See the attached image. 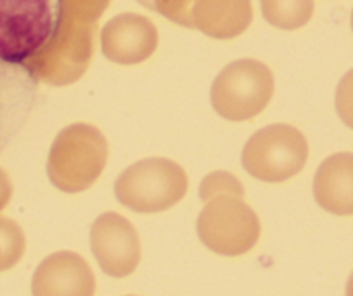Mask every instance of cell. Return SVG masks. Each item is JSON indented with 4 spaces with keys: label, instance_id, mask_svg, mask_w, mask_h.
<instances>
[{
    "label": "cell",
    "instance_id": "cell-1",
    "mask_svg": "<svg viewBox=\"0 0 353 296\" xmlns=\"http://www.w3.org/2000/svg\"><path fill=\"white\" fill-rule=\"evenodd\" d=\"M63 0H0V61L28 64L50 43Z\"/></svg>",
    "mask_w": 353,
    "mask_h": 296
},
{
    "label": "cell",
    "instance_id": "cell-2",
    "mask_svg": "<svg viewBox=\"0 0 353 296\" xmlns=\"http://www.w3.org/2000/svg\"><path fill=\"white\" fill-rule=\"evenodd\" d=\"M108 141L94 125L74 124L54 139L47 173L63 193H81L92 186L108 161Z\"/></svg>",
    "mask_w": 353,
    "mask_h": 296
},
{
    "label": "cell",
    "instance_id": "cell-3",
    "mask_svg": "<svg viewBox=\"0 0 353 296\" xmlns=\"http://www.w3.org/2000/svg\"><path fill=\"white\" fill-rule=\"evenodd\" d=\"M188 193V173L166 158H145L128 166L114 184L117 199L137 213L172 208Z\"/></svg>",
    "mask_w": 353,
    "mask_h": 296
},
{
    "label": "cell",
    "instance_id": "cell-4",
    "mask_svg": "<svg viewBox=\"0 0 353 296\" xmlns=\"http://www.w3.org/2000/svg\"><path fill=\"white\" fill-rule=\"evenodd\" d=\"M274 75L256 59H237L227 64L213 80L212 106L222 118L246 121L260 115L274 95Z\"/></svg>",
    "mask_w": 353,
    "mask_h": 296
},
{
    "label": "cell",
    "instance_id": "cell-5",
    "mask_svg": "<svg viewBox=\"0 0 353 296\" xmlns=\"http://www.w3.org/2000/svg\"><path fill=\"white\" fill-rule=\"evenodd\" d=\"M96 32L97 23L63 12L56 37L39 56L26 64V68L37 80L46 83H73L90 64L96 49Z\"/></svg>",
    "mask_w": 353,
    "mask_h": 296
},
{
    "label": "cell",
    "instance_id": "cell-6",
    "mask_svg": "<svg viewBox=\"0 0 353 296\" xmlns=\"http://www.w3.org/2000/svg\"><path fill=\"white\" fill-rule=\"evenodd\" d=\"M308 142L298 128L286 124L269 125L251 135L243 149L244 170L261 182L279 184L303 170Z\"/></svg>",
    "mask_w": 353,
    "mask_h": 296
},
{
    "label": "cell",
    "instance_id": "cell-7",
    "mask_svg": "<svg viewBox=\"0 0 353 296\" xmlns=\"http://www.w3.org/2000/svg\"><path fill=\"white\" fill-rule=\"evenodd\" d=\"M198 217V236L208 250L223 257H239L260 239V220L243 196L222 194L205 201Z\"/></svg>",
    "mask_w": 353,
    "mask_h": 296
},
{
    "label": "cell",
    "instance_id": "cell-8",
    "mask_svg": "<svg viewBox=\"0 0 353 296\" xmlns=\"http://www.w3.org/2000/svg\"><path fill=\"white\" fill-rule=\"evenodd\" d=\"M90 248L111 277H127L141 262V241L130 220L114 212L97 217L90 229Z\"/></svg>",
    "mask_w": 353,
    "mask_h": 296
},
{
    "label": "cell",
    "instance_id": "cell-9",
    "mask_svg": "<svg viewBox=\"0 0 353 296\" xmlns=\"http://www.w3.org/2000/svg\"><path fill=\"white\" fill-rule=\"evenodd\" d=\"M158 47V30L145 16L123 12L114 16L101 32L103 54L117 64H139L149 59Z\"/></svg>",
    "mask_w": 353,
    "mask_h": 296
},
{
    "label": "cell",
    "instance_id": "cell-10",
    "mask_svg": "<svg viewBox=\"0 0 353 296\" xmlns=\"http://www.w3.org/2000/svg\"><path fill=\"white\" fill-rule=\"evenodd\" d=\"M39 80L26 64L0 61V151L18 135L35 106Z\"/></svg>",
    "mask_w": 353,
    "mask_h": 296
},
{
    "label": "cell",
    "instance_id": "cell-11",
    "mask_svg": "<svg viewBox=\"0 0 353 296\" xmlns=\"http://www.w3.org/2000/svg\"><path fill=\"white\" fill-rule=\"evenodd\" d=\"M32 293L33 296H94L96 277L83 257L57 251L37 267Z\"/></svg>",
    "mask_w": 353,
    "mask_h": 296
},
{
    "label": "cell",
    "instance_id": "cell-12",
    "mask_svg": "<svg viewBox=\"0 0 353 296\" xmlns=\"http://www.w3.org/2000/svg\"><path fill=\"white\" fill-rule=\"evenodd\" d=\"M253 19L251 0H188L185 28L219 40L236 39Z\"/></svg>",
    "mask_w": 353,
    "mask_h": 296
},
{
    "label": "cell",
    "instance_id": "cell-13",
    "mask_svg": "<svg viewBox=\"0 0 353 296\" xmlns=\"http://www.w3.org/2000/svg\"><path fill=\"white\" fill-rule=\"evenodd\" d=\"M314 196L332 215H353V152H336L322 161L314 177Z\"/></svg>",
    "mask_w": 353,
    "mask_h": 296
},
{
    "label": "cell",
    "instance_id": "cell-14",
    "mask_svg": "<svg viewBox=\"0 0 353 296\" xmlns=\"http://www.w3.org/2000/svg\"><path fill=\"white\" fill-rule=\"evenodd\" d=\"M261 14L279 30H298L314 16V0H260Z\"/></svg>",
    "mask_w": 353,
    "mask_h": 296
},
{
    "label": "cell",
    "instance_id": "cell-15",
    "mask_svg": "<svg viewBox=\"0 0 353 296\" xmlns=\"http://www.w3.org/2000/svg\"><path fill=\"white\" fill-rule=\"evenodd\" d=\"M26 250L25 233L14 220L0 217V272L14 267Z\"/></svg>",
    "mask_w": 353,
    "mask_h": 296
},
{
    "label": "cell",
    "instance_id": "cell-16",
    "mask_svg": "<svg viewBox=\"0 0 353 296\" xmlns=\"http://www.w3.org/2000/svg\"><path fill=\"white\" fill-rule=\"evenodd\" d=\"M222 194H237V196H244L243 186L239 180L234 175L225 172H215L210 173L201 184L199 189V196L203 201H208L215 196H222Z\"/></svg>",
    "mask_w": 353,
    "mask_h": 296
},
{
    "label": "cell",
    "instance_id": "cell-17",
    "mask_svg": "<svg viewBox=\"0 0 353 296\" xmlns=\"http://www.w3.org/2000/svg\"><path fill=\"white\" fill-rule=\"evenodd\" d=\"M336 111L343 124L353 130V68L341 78L336 88Z\"/></svg>",
    "mask_w": 353,
    "mask_h": 296
},
{
    "label": "cell",
    "instance_id": "cell-18",
    "mask_svg": "<svg viewBox=\"0 0 353 296\" xmlns=\"http://www.w3.org/2000/svg\"><path fill=\"white\" fill-rule=\"evenodd\" d=\"M111 0H63V11L97 23V19L106 11Z\"/></svg>",
    "mask_w": 353,
    "mask_h": 296
},
{
    "label": "cell",
    "instance_id": "cell-19",
    "mask_svg": "<svg viewBox=\"0 0 353 296\" xmlns=\"http://www.w3.org/2000/svg\"><path fill=\"white\" fill-rule=\"evenodd\" d=\"M12 196V182L8 173L0 168V212L8 206Z\"/></svg>",
    "mask_w": 353,
    "mask_h": 296
},
{
    "label": "cell",
    "instance_id": "cell-20",
    "mask_svg": "<svg viewBox=\"0 0 353 296\" xmlns=\"http://www.w3.org/2000/svg\"><path fill=\"white\" fill-rule=\"evenodd\" d=\"M346 296H353V272L350 275L348 282H346Z\"/></svg>",
    "mask_w": 353,
    "mask_h": 296
},
{
    "label": "cell",
    "instance_id": "cell-21",
    "mask_svg": "<svg viewBox=\"0 0 353 296\" xmlns=\"http://www.w3.org/2000/svg\"><path fill=\"white\" fill-rule=\"evenodd\" d=\"M352 30H353V11H352Z\"/></svg>",
    "mask_w": 353,
    "mask_h": 296
}]
</instances>
